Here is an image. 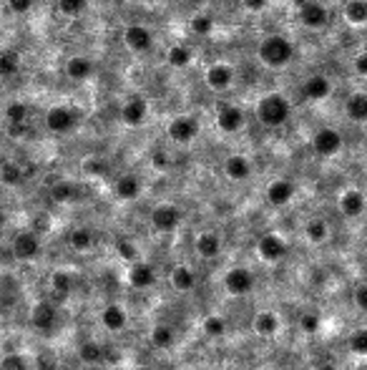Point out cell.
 I'll use <instances>...</instances> for the list:
<instances>
[{
    "mask_svg": "<svg viewBox=\"0 0 367 370\" xmlns=\"http://www.w3.org/2000/svg\"><path fill=\"white\" fill-rule=\"evenodd\" d=\"M254 272H252L249 267H229L227 272H224L222 277V284H224V290L229 292V295H234V297H242V295H249L252 290H254Z\"/></svg>",
    "mask_w": 367,
    "mask_h": 370,
    "instance_id": "3",
    "label": "cell"
},
{
    "mask_svg": "<svg viewBox=\"0 0 367 370\" xmlns=\"http://www.w3.org/2000/svg\"><path fill=\"white\" fill-rule=\"evenodd\" d=\"M294 194H297V189H294V184L289 182V179H274V182H269V187H267L264 199L272 207H287L294 199Z\"/></svg>",
    "mask_w": 367,
    "mask_h": 370,
    "instance_id": "15",
    "label": "cell"
},
{
    "mask_svg": "<svg viewBox=\"0 0 367 370\" xmlns=\"http://www.w3.org/2000/svg\"><path fill=\"white\" fill-rule=\"evenodd\" d=\"M66 76L73 81H86L93 76V61L88 56H71L66 61Z\"/></svg>",
    "mask_w": 367,
    "mask_h": 370,
    "instance_id": "25",
    "label": "cell"
},
{
    "mask_svg": "<svg viewBox=\"0 0 367 370\" xmlns=\"http://www.w3.org/2000/svg\"><path fill=\"white\" fill-rule=\"evenodd\" d=\"M204 81H207V86L212 88V91L224 93L229 86H232V81H234V68L229 63H214L207 68Z\"/></svg>",
    "mask_w": 367,
    "mask_h": 370,
    "instance_id": "14",
    "label": "cell"
},
{
    "mask_svg": "<svg viewBox=\"0 0 367 370\" xmlns=\"http://www.w3.org/2000/svg\"><path fill=\"white\" fill-rule=\"evenodd\" d=\"M194 250L202 259H217L222 255V237L217 232H202L194 242Z\"/></svg>",
    "mask_w": 367,
    "mask_h": 370,
    "instance_id": "23",
    "label": "cell"
},
{
    "mask_svg": "<svg viewBox=\"0 0 367 370\" xmlns=\"http://www.w3.org/2000/svg\"><path fill=\"white\" fill-rule=\"evenodd\" d=\"M217 126L224 134H237V131L244 126V113L234 103H219L217 106Z\"/></svg>",
    "mask_w": 367,
    "mask_h": 370,
    "instance_id": "10",
    "label": "cell"
},
{
    "mask_svg": "<svg viewBox=\"0 0 367 370\" xmlns=\"http://www.w3.org/2000/svg\"><path fill=\"white\" fill-rule=\"evenodd\" d=\"M312 149L317 156H335L342 151V134L332 126H322L312 136Z\"/></svg>",
    "mask_w": 367,
    "mask_h": 370,
    "instance_id": "7",
    "label": "cell"
},
{
    "mask_svg": "<svg viewBox=\"0 0 367 370\" xmlns=\"http://www.w3.org/2000/svg\"><path fill=\"white\" fill-rule=\"evenodd\" d=\"M0 370H26V360L21 355H6L0 363Z\"/></svg>",
    "mask_w": 367,
    "mask_h": 370,
    "instance_id": "45",
    "label": "cell"
},
{
    "mask_svg": "<svg viewBox=\"0 0 367 370\" xmlns=\"http://www.w3.org/2000/svg\"><path fill=\"white\" fill-rule=\"evenodd\" d=\"M304 237H307L309 245H325L330 240V227H327V222L322 217H312L304 225Z\"/></svg>",
    "mask_w": 367,
    "mask_h": 370,
    "instance_id": "29",
    "label": "cell"
},
{
    "mask_svg": "<svg viewBox=\"0 0 367 370\" xmlns=\"http://www.w3.org/2000/svg\"><path fill=\"white\" fill-rule=\"evenodd\" d=\"M352 300H355V305L360 307V310L367 312V282L357 284L355 292H352Z\"/></svg>",
    "mask_w": 367,
    "mask_h": 370,
    "instance_id": "46",
    "label": "cell"
},
{
    "mask_svg": "<svg viewBox=\"0 0 367 370\" xmlns=\"http://www.w3.org/2000/svg\"><path fill=\"white\" fill-rule=\"evenodd\" d=\"M202 333L207 338H222L227 333V320L222 315H207L202 320Z\"/></svg>",
    "mask_w": 367,
    "mask_h": 370,
    "instance_id": "34",
    "label": "cell"
},
{
    "mask_svg": "<svg viewBox=\"0 0 367 370\" xmlns=\"http://www.w3.org/2000/svg\"><path fill=\"white\" fill-rule=\"evenodd\" d=\"M6 116H8V121H11L13 126H18V123H23L28 118V106H26V103H21V101L8 103V106H6Z\"/></svg>",
    "mask_w": 367,
    "mask_h": 370,
    "instance_id": "40",
    "label": "cell"
},
{
    "mask_svg": "<svg viewBox=\"0 0 367 370\" xmlns=\"http://www.w3.org/2000/svg\"><path fill=\"white\" fill-rule=\"evenodd\" d=\"M242 6H244L249 13H259L267 8V0H242Z\"/></svg>",
    "mask_w": 367,
    "mask_h": 370,
    "instance_id": "48",
    "label": "cell"
},
{
    "mask_svg": "<svg viewBox=\"0 0 367 370\" xmlns=\"http://www.w3.org/2000/svg\"><path fill=\"white\" fill-rule=\"evenodd\" d=\"M319 370H337V368H335V365H322Z\"/></svg>",
    "mask_w": 367,
    "mask_h": 370,
    "instance_id": "51",
    "label": "cell"
},
{
    "mask_svg": "<svg viewBox=\"0 0 367 370\" xmlns=\"http://www.w3.org/2000/svg\"><path fill=\"white\" fill-rule=\"evenodd\" d=\"M189 28H192L194 36H212V31H214V18L209 16V13H199V16L192 18Z\"/></svg>",
    "mask_w": 367,
    "mask_h": 370,
    "instance_id": "37",
    "label": "cell"
},
{
    "mask_svg": "<svg viewBox=\"0 0 367 370\" xmlns=\"http://www.w3.org/2000/svg\"><path fill=\"white\" fill-rule=\"evenodd\" d=\"M365 204H367L365 194H362L360 189H345V192L340 194V212H342V217H347V220L362 217Z\"/></svg>",
    "mask_w": 367,
    "mask_h": 370,
    "instance_id": "19",
    "label": "cell"
},
{
    "mask_svg": "<svg viewBox=\"0 0 367 370\" xmlns=\"http://www.w3.org/2000/svg\"><path fill=\"white\" fill-rule=\"evenodd\" d=\"M224 174L232 182H247L252 177V161L244 154H229L224 159Z\"/></svg>",
    "mask_w": 367,
    "mask_h": 370,
    "instance_id": "18",
    "label": "cell"
},
{
    "mask_svg": "<svg viewBox=\"0 0 367 370\" xmlns=\"http://www.w3.org/2000/svg\"><path fill=\"white\" fill-rule=\"evenodd\" d=\"M18 68H21V61H18V56L13 51H6L0 56V73L3 76H13Z\"/></svg>",
    "mask_w": 367,
    "mask_h": 370,
    "instance_id": "41",
    "label": "cell"
},
{
    "mask_svg": "<svg viewBox=\"0 0 367 370\" xmlns=\"http://www.w3.org/2000/svg\"><path fill=\"white\" fill-rule=\"evenodd\" d=\"M181 225V210L174 204H159L151 212V227L156 232H174Z\"/></svg>",
    "mask_w": 367,
    "mask_h": 370,
    "instance_id": "11",
    "label": "cell"
},
{
    "mask_svg": "<svg viewBox=\"0 0 367 370\" xmlns=\"http://www.w3.org/2000/svg\"><path fill=\"white\" fill-rule=\"evenodd\" d=\"M8 8H11L16 16H26L33 8V0H8Z\"/></svg>",
    "mask_w": 367,
    "mask_h": 370,
    "instance_id": "47",
    "label": "cell"
},
{
    "mask_svg": "<svg viewBox=\"0 0 367 370\" xmlns=\"http://www.w3.org/2000/svg\"><path fill=\"white\" fill-rule=\"evenodd\" d=\"M58 307L56 305H51V302H38L36 307H33V312H31V320H33V325L38 327V330H53L56 325H58Z\"/></svg>",
    "mask_w": 367,
    "mask_h": 370,
    "instance_id": "20",
    "label": "cell"
},
{
    "mask_svg": "<svg viewBox=\"0 0 367 370\" xmlns=\"http://www.w3.org/2000/svg\"><path fill=\"white\" fill-rule=\"evenodd\" d=\"M78 358H81V363H86V365H98V363H103V348L98 343H93V340H86V343H81V348H78Z\"/></svg>",
    "mask_w": 367,
    "mask_h": 370,
    "instance_id": "33",
    "label": "cell"
},
{
    "mask_svg": "<svg viewBox=\"0 0 367 370\" xmlns=\"http://www.w3.org/2000/svg\"><path fill=\"white\" fill-rule=\"evenodd\" d=\"M319 327H322V317H319L317 312L307 310L299 315V330H302V333L314 335V333H319Z\"/></svg>",
    "mask_w": 367,
    "mask_h": 370,
    "instance_id": "38",
    "label": "cell"
},
{
    "mask_svg": "<svg viewBox=\"0 0 367 370\" xmlns=\"http://www.w3.org/2000/svg\"><path fill=\"white\" fill-rule=\"evenodd\" d=\"M13 255H16L21 262H33V259L41 255V240H38L36 232L23 230L13 237Z\"/></svg>",
    "mask_w": 367,
    "mask_h": 370,
    "instance_id": "9",
    "label": "cell"
},
{
    "mask_svg": "<svg viewBox=\"0 0 367 370\" xmlns=\"http://www.w3.org/2000/svg\"><path fill=\"white\" fill-rule=\"evenodd\" d=\"M68 245L73 247L76 252H88L91 247H93V232L88 227H76L68 235Z\"/></svg>",
    "mask_w": 367,
    "mask_h": 370,
    "instance_id": "32",
    "label": "cell"
},
{
    "mask_svg": "<svg viewBox=\"0 0 367 370\" xmlns=\"http://www.w3.org/2000/svg\"><path fill=\"white\" fill-rule=\"evenodd\" d=\"M51 287H53L56 295L66 297L71 292V287H73V274L66 272V269H58V272L51 274Z\"/></svg>",
    "mask_w": 367,
    "mask_h": 370,
    "instance_id": "35",
    "label": "cell"
},
{
    "mask_svg": "<svg viewBox=\"0 0 367 370\" xmlns=\"http://www.w3.org/2000/svg\"><path fill=\"white\" fill-rule=\"evenodd\" d=\"M113 189H116V197L121 199V202H133V199L141 197V182H139V177H133V174L118 177V182Z\"/></svg>",
    "mask_w": 367,
    "mask_h": 370,
    "instance_id": "27",
    "label": "cell"
},
{
    "mask_svg": "<svg viewBox=\"0 0 367 370\" xmlns=\"http://www.w3.org/2000/svg\"><path fill=\"white\" fill-rule=\"evenodd\" d=\"M156 279H159V274L149 262H136L128 267V284L136 290H149L156 284Z\"/></svg>",
    "mask_w": 367,
    "mask_h": 370,
    "instance_id": "16",
    "label": "cell"
},
{
    "mask_svg": "<svg viewBox=\"0 0 367 370\" xmlns=\"http://www.w3.org/2000/svg\"><path fill=\"white\" fill-rule=\"evenodd\" d=\"M302 93L307 101H325L332 93V81L322 73H314L302 83Z\"/></svg>",
    "mask_w": 367,
    "mask_h": 370,
    "instance_id": "17",
    "label": "cell"
},
{
    "mask_svg": "<svg viewBox=\"0 0 367 370\" xmlns=\"http://www.w3.org/2000/svg\"><path fill=\"white\" fill-rule=\"evenodd\" d=\"M342 16L350 26H365L367 23V0H347Z\"/></svg>",
    "mask_w": 367,
    "mask_h": 370,
    "instance_id": "30",
    "label": "cell"
},
{
    "mask_svg": "<svg viewBox=\"0 0 367 370\" xmlns=\"http://www.w3.org/2000/svg\"><path fill=\"white\" fill-rule=\"evenodd\" d=\"M345 113L352 123H367V93H352L345 103Z\"/></svg>",
    "mask_w": 367,
    "mask_h": 370,
    "instance_id": "28",
    "label": "cell"
},
{
    "mask_svg": "<svg viewBox=\"0 0 367 370\" xmlns=\"http://www.w3.org/2000/svg\"><path fill=\"white\" fill-rule=\"evenodd\" d=\"M146 116H149V101L144 96H131L121 106V121L126 126H131V129L141 126L146 121Z\"/></svg>",
    "mask_w": 367,
    "mask_h": 370,
    "instance_id": "13",
    "label": "cell"
},
{
    "mask_svg": "<svg viewBox=\"0 0 367 370\" xmlns=\"http://www.w3.org/2000/svg\"><path fill=\"white\" fill-rule=\"evenodd\" d=\"M116 252L121 255V259H126V262H131V264L141 262V259H139V250H136V245H133L131 240H118L116 242Z\"/></svg>",
    "mask_w": 367,
    "mask_h": 370,
    "instance_id": "39",
    "label": "cell"
},
{
    "mask_svg": "<svg viewBox=\"0 0 367 370\" xmlns=\"http://www.w3.org/2000/svg\"><path fill=\"white\" fill-rule=\"evenodd\" d=\"M86 8V0H58V11L63 16H78Z\"/></svg>",
    "mask_w": 367,
    "mask_h": 370,
    "instance_id": "43",
    "label": "cell"
},
{
    "mask_svg": "<svg viewBox=\"0 0 367 370\" xmlns=\"http://www.w3.org/2000/svg\"><path fill=\"white\" fill-rule=\"evenodd\" d=\"M154 167L156 169H166V167H169V159H166L164 151H156V154H154Z\"/></svg>",
    "mask_w": 367,
    "mask_h": 370,
    "instance_id": "50",
    "label": "cell"
},
{
    "mask_svg": "<svg viewBox=\"0 0 367 370\" xmlns=\"http://www.w3.org/2000/svg\"><path fill=\"white\" fill-rule=\"evenodd\" d=\"M149 343L154 345L156 350H169V348H174V343H176V330H174L171 325H164V322H159V325L151 327Z\"/></svg>",
    "mask_w": 367,
    "mask_h": 370,
    "instance_id": "26",
    "label": "cell"
},
{
    "mask_svg": "<svg viewBox=\"0 0 367 370\" xmlns=\"http://www.w3.org/2000/svg\"><path fill=\"white\" fill-rule=\"evenodd\" d=\"M199 134V123L192 116H176L166 126V136L176 144H192Z\"/></svg>",
    "mask_w": 367,
    "mask_h": 370,
    "instance_id": "5",
    "label": "cell"
},
{
    "mask_svg": "<svg viewBox=\"0 0 367 370\" xmlns=\"http://www.w3.org/2000/svg\"><path fill=\"white\" fill-rule=\"evenodd\" d=\"M76 123H78V113L68 106H53L46 113V126L53 134H68L76 129Z\"/></svg>",
    "mask_w": 367,
    "mask_h": 370,
    "instance_id": "6",
    "label": "cell"
},
{
    "mask_svg": "<svg viewBox=\"0 0 367 370\" xmlns=\"http://www.w3.org/2000/svg\"><path fill=\"white\" fill-rule=\"evenodd\" d=\"M252 327H254V333L259 338H274L279 333V327H282V320H279V315L274 310H262L254 315Z\"/></svg>",
    "mask_w": 367,
    "mask_h": 370,
    "instance_id": "21",
    "label": "cell"
},
{
    "mask_svg": "<svg viewBox=\"0 0 367 370\" xmlns=\"http://www.w3.org/2000/svg\"><path fill=\"white\" fill-rule=\"evenodd\" d=\"M98 320H101V325L106 327L108 333H121L128 325V312L121 305H106L101 310V315H98Z\"/></svg>",
    "mask_w": 367,
    "mask_h": 370,
    "instance_id": "22",
    "label": "cell"
},
{
    "mask_svg": "<svg viewBox=\"0 0 367 370\" xmlns=\"http://www.w3.org/2000/svg\"><path fill=\"white\" fill-rule=\"evenodd\" d=\"M257 255H259L262 262L277 264L287 257V242H284V237L277 235V232H267V235H262L259 242H257Z\"/></svg>",
    "mask_w": 367,
    "mask_h": 370,
    "instance_id": "4",
    "label": "cell"
},
{
    "mask_svg": "<svg viewBox=\"0 0 367 370\" xmlns=\"http://www.w3.org/2000/svg\"><path fill=\"white\" fill-rule=\"evenodd\" d=\"M355 71L360 76H367V53H360L355 58Z\"/></svg>",
    "mask_w": 367,
    "mask_h": 370,
    "instance_id": "49",
    "label": "cell"
},
{
    "mask_svg": "<svg viewBox=\"0 0 367 370\" xmlns=\"http://www.w3.org/2000/svg\"><path fill=\"white\" fill-rule=\"evenodd\" d=\"M169 282L176 292H192L197 287V272L189 264H176L169 272Z\"/></svg>",
    "mask_w": 367,
    "mask_h": 370,
    "instance_id": "24",
    "label": "cell"
},
{
    "mask_svg": "<svg viewBox=\"0 0 367 370\" xmlns=\"http://www.w3.org/2000/svg\"><path fill=\"white\" fill-rule=\"evenodd\" d=\"M257 53H259V61L267 68H284L294 58V43L282 33H272V36L262 38Z\"/></svg>",
    "mask_w": 367,
    "mask_h": 370,
    "instance_id": "1",
    "label": "cell"
},
{
    "mask_svg": "<svg viewBox=\"0 0 367 370\" xmlns=\"http://www.w3.org/2000/svg\"><path fill=\"white\" fill-rule=\"evenodd\" d=\"M76 197V187L71 182H58L53 187V199L56 202H71Z\"/></svg>",
    "mask_w": 367,
    "mask_h": 370,
    "instance_id": "42",
    "label": "cell"
},
{
    "mask_svg": "<svg viewBox=\"0 0 367 370\" xmlns=\"http://www.w3.org/2000/svg\"><path fill=\"white\" fill-rule=\"evenodd\" d=\"M289 116H292V103L282 93H267L257 103V118L267 129H279L289 121Z\"/></svg>",
    "mask_w": 367,
    "mask_h": 370,
    "instance_id": "2",
    "label": "cell"
},
{
    "mask_svg": "<svg viewBox=\"0 0 367 370\" xmlns=\"http://www.w3.org/2000/svg\"><path fill=\"white\" fill-rule=\"evenodd\" d=\"M123 43L131 53H149L151 46H154V36L146 26L141 23H133V26H126L123 31Z\"/></svg>",
    "mask_w": 367,
    "mask_h": 370,
    "instance_id": "8",
    "label": "cell"
},
{
    "mask_svg": "<svg viewBox=\"0 0 367 370\" xmlns=\"http://www.w3.org/2000/svg\"><path fill=\"white\" fill-rule=\"evenodd\" d=\"M347 348L355 355H367V327H357L347 338Z\"/></svg>",
    "mask_w": 367,
    "mask_h": 370,
    "instance_id": "36",
    "label": "cell"
},
{
    "mask_svg": "<svg viewBox=\"0 0 367 370\" xmlns=\"http://www.w3.org/2000/svg\"><path fill=\"white\" fill-rule=\"evenodd\" d=\"M299 21L309 31H319L327 26V8L319 0H304L299 6Z\"/></svg>",
    "mask_w": 367,
    "mask_h": 370,
    "instance_id": "12",
    "label": "cell"
},
{
    "mask_svg": "<svg viewBox=\"0 0 367 370\" xmlns=\"http://www.w3.org/2000/svg\"><path fill=\"white\" fill-rule=\"evenodd\" d=\"M3 182H6L8 187H13V184L21 182V167H16V164L6 161V164H3Z\"/></svg>",
    "mask_w": 367,
    "mask_h": 370,
    "instance_id": "44",
    "label": "cell"
},
{
    "mask_svg": "<svg viewBox=\"0 0 367 370\" xmlns=\"http://www.w3.org/2000/svg\"><path fill=\"white\" fill-rule=\"evenodd\" d=\"M192 48H187V46H171L169 51H166V63L171 66V68H187L189 63H192Z\"/></svg>",
    "mask_w": 367,
    "mask_h": 370,
    "instance_id": "31",
    "label": "cell"
}]
</instances>
